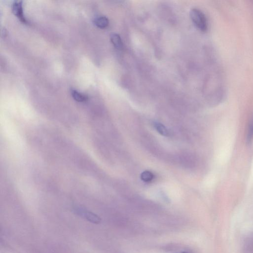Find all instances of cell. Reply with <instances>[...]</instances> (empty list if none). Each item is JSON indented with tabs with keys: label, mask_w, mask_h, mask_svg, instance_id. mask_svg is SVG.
Masks as SVG:
<instances>
[{
	"label": "cell",
	"mask_w": 253,
	"mask_h": 253,
	"mask_svg": "<svg viewBox=\"0 0 253 253\" xmlns=\"http://www.w3.org/2000/svg\"><path fill=\"white\" fill-rule=\"evenodd\" d=\"M190 16L195 26L200 30L205 32L207 30V19L202 12L197 9H193L190 12Z\"/></svg>",
	"instance_id": "obj_1"
},
{
	"label": "cell",
	"mask_w": 253,
	"mask_h": 253,
	"mask_svg": "<svg viewBox=\"0 0 253 253\" xmlns=\"http://www.w3.org/2000/svg\"><path fill=\"white\" fill-rule=\"evenodd\" d=\"M74 211L76 215L90 223L99 224L102 222V219L98 216L82 207H76Z\"/></svg>",
	"instance_id": "obj_2"
},
{
	"label": "cell",
	"mask_w": 253,
	"mask_h": 253,
	"mask_svg": "<svg viewBox=\"0 0 253 253\" xmlns=\"http://www.w3.org/2000/svg\"><path fill=\"white\" fill-rule=\"evenodd\" d=\"M13 14L23 23L27 24V21L23 14L22 1H15L12 5Z\"/></svg>",
	"instance_id": "obj_3"
},
{
	"label": "cell",
	"mask_w": 253,
	"mask_h": 253,
	"mask_svg": "<svg viewBox=\"0 0 253 253\" xmlns=\"http://www.w3.org/2000/svg\"><path fill=\"white\" fill-rule=\"evenodd\" d=\"M111 40L114 46L119 50H122L123 48V43L121 38L117 33H113L111 34Z\"/></svg>",
	"instance_id": "obj_4"
},
{
	"label": "cell",
	"mask_w": 253,
	"mask_h": 253,
	"mask_svg": "<svg viewBox=\"0 0 253 253\" xmlns=\"http://www.w3.org/2000/svg\"><path fill=\"white\" fill-rule=\"evenodd\" d=\"M94 23L97 27L101 29H105L108 27L109 21L107 17L101 16L94 20Z\"/></svg>",
	"instance_id": "obj_5"
},
{
	"label": "cell",
	"mask_w": 253,
	"mask_h": 253,
	"mask_svg": "<svg viewBox=\"0 0 253 253\" xmlns=\"http://www.w3.org/2000/svg\"><path fill=\"white\" fill-rule=\"evenodd\" d=\"M71 93L73 98L79 103H84L87 102L88 97L86 95L76 90L72 89Z\"/></svg>",
	"instance_id": "obj_6"
},
{
	"label": "cell",
	"mask_w": 253,
	"mask_h": 253,
	"mask_svg": "<svg viewBox=\"0 0 253 253\" xmlns=\"http://www.w3.org/2000/svg\"><path fill=\"white\" fill-rule=\"evenodd\" d=\"M246 140L247 143L248 144H250L253 140V115L248 125Z\"/></svg>",
	"instance_id": "obj_7"
},
{
	"label": "cell",
	"mask_w": 253,
	"mask_h": 253,
	"mask_svg": "<svg viewBox=\"0 0 253 253\" xmlns=\"http://www.w3.org/2000/svg\"><path fill=\"white\" fill-rule=\"evenodd\" d=\"M153 124L155 128L159 134L165 137L169 136V131L164 125L158 122H155Z\"/></svg>",
	"instance_id": "obj_8"
},
{
	"label": "cell",
	"mask_w": 253,
	"mask_h": 253,
	"mask_svg": "<svg viewBox=\"0 0 253 253\" xmlns=\"http://www.w3.org/2000/svg\"><path fill=\"white\" fill-rule=\"evenodd\" d=\"M154 175L151 172L145 171L142 172L140 175L141 180L145 182H150L153 180Z\"/></svg>",
	"instance_id": "obj_9"
},
{
	"label": "cell",
	"mask_w": 253,
	"mask_h": 253,
	"mask_svg": "<svg viewBox=\"0 0 253 253\" xmlns=\"http://www.w3.org/2000/svg\"><path fill=\"white\" fill-rule=\"evenodd\" d=\"M187 253V252H182V253Z\"/></svg>",
	"instance_id": "obj_10"
}]
</instances>
